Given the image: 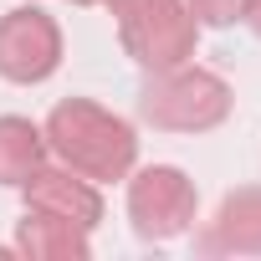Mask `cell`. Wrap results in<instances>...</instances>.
Wrapping results in <instances>:
<instances>
[{
	"instance_id": "6da1fadb",
	"label": "cell",
	"mask_w": 261,
	"mask_h": 261,
	"mask_svg": "<svg viewBox=\"0 0 261 261\" xmlns=\"http://www.w3.org/2000/svg\"><path fill=\"white\" fill-rule=\"evenodd\" d=\"M46 154H57V164H67L72 174L92 179V185H113L128 179L139 164V134L134 123L108 113L92 97H67L46 113Z\"/></svg>"
},
{
	"instance_id": "7a4b0ae2",
	"label": "cell",
	"mask_w": 261,
	"mask_h": 261,
	"mask_svg": "<svg viewBox=\"0 0 261 261\" xmlns=\"http://www.w3.org/2000/svg\"><path fill=\"white\" fill-rule=\"evenodd\" d=\"M230 102H236L230 82L190 62L149 72V82L139 87V118L164 134H210L230 118Z\"/></svg>"
},
{
	"instance_id": "3957f363",
	"label": "cell",
	"mask_w": 261,
	"mask_h": 261,
	"mask_svg": "<svg viewBox=\"0 0 261 261\" xmlns=\"http://www.w3.org/2000/svg\"><path fill=\"white\" fill-rule=\"evenodd\" d=\"M118 21V41L144 72H164L195 57L200 21L185 0H102Z\"/></svg>"
},
{
	"instance_id": "277c9868",
	"label": "cell",
	"mask_w": 261,
	"mask_h": 261,
	"mask_svg": "<svg viewBox=\"0 0 261 261\" xmlns=\"http://www.w3.org/2000/svg\"><path fill=\"white\" fill-rule=\"evenodd\" d=\"M200 195L195 179L174 164H149L128 174V220H134L139 241H174L195 225Z\"/></svg>"
},
{
	"instance_id": "5b68a950",
	"label": "cell",
	"mask_w": 261,
	"mask_h": 261,
	"mask_svg": "<svg viewBox=\"0 0 261 261\" xmlns=\"http://www.w3.org/2000/svg\"><path fill=\"white\" fill-rule=\"evenodd\" d=\"M62 67V26L41 6H16L0 16V77L6 82H46Z\"/></svg>"
},
{
	"instance_id": "8992f818",
	"label": "cell",
	"mask_w": 261,
	"mask_h": 261,
	"mask_svg": "<svg viewBox=\"0 0 261 261\" xmlns=\"http://www.w3.org/2000/svg\"><path fill=\"white\" fill-rule=\"evenodd\" d=\"M205 256H261V185L230 190L200 230Z\"/></svg>"
},
{
	"instance_id": "52a82bcc",
	"label": "cell",
	"mask_w": 261,
	"mask_h": 261,
	"mask_svg": "<svg viewBox=\"0 0 261 261\" xmlns=\"http://www.w3.org/2000/svg\"><path fill=\"white\" fill-rule=\"evenodd\" d=\"M21 195H26V205L51 210V215H67V220H77V225H87V230H97V220H102V195H97V185L82 179V174H72L67 164H41V169H31V179L21 185Z\"/></svg>"
},
{
	"instance_id": "ba28073f",
	"label": "cell",
	"mask_w": 261,
	"mask_h": 261,
	"mask_svg": "<svg viewBox=\"0 0 261 261\" xmlns=\"http://www.w3.org/2000/svg\"><path fill=\"white\" fill-rule=\"evenodd\" d=\"M16 251L31 256V261H87L92 256V230L67 220V215L26 205V215L16 220Z\"/></svg>"
},
{
	"instance_id": "9c48e42d",
	"label": "cell",
	"mask_w": 261,
	"mask_h": 261,
	"mask_svg": "<svg viewBox=\"0 0 261 261\" xmlns=\"http://www.w3.org/2000/svg\"><path fill=\"white\" fill-rule=\"evenodd\" d=\"M41 164H46V134L31 118L6 113L0 118V185L21 190L31 179V169H41Z\"/></svg>"
},
{
	"instance_id": "30bf717a",
	"label": "cell",
	"mask_w": 261,
	"mask_h": 261,
	"mask_svg": "<svg viewBox=\"0 0 261 261\" xmlns=\"http://www.w3.org/2000/svg\"><path fill=\"white\" fill-rule=\"evenodd\" d=\"M185 6H190V16L200 26H230V21H241L246 0H185Z\"/></svg>"
},
{
	"instance_id": "8fae6325",
	"label": "cell",
	"mask_w": 261,
	"mask_h": 261,
	"mask_svg": "<svg viewBox=\"0 0 261 261\" xmlns=\"http://www.w3.org/2000/svg\"><path fill=\"white\" fill-rule=\"evenodd\" d=\"M241 21H246V26L261 36V0H246V6H241Z\"/></svg>"
},
{
	"instance_id": "7c38bea8",
	"label": "cell",
	"mask_w": 261,
	"mask_h": 261,
	"mask_svg": "<svg viewBox=\"0 0 261 261\" xmlns=\"http://www.w3.org/2000/svg\"><path fill=\"white\" fill-rule=\"evenodd\" d=\"M72 6H102V0H72Z\"/></svg>"
}]
</instances>
